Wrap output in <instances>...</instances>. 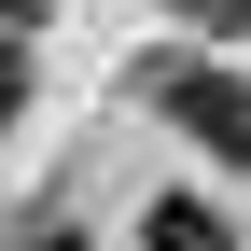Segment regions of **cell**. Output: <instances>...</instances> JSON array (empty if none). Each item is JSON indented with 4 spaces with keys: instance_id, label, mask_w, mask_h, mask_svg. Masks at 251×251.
Returning a JSON list of instances; mask_svg holds the SVG:
<instances>
[{
    "instance_id": "6da1fadb",
    "label": "cell",
    "mask_w": 251,
    "mask_h": 251,
    "mask_svg": "<svg viewBox=\"0 0 251 251\" xmlns=\"http://www.w3.org/2000/svg\"><path fill=\"white\" fill-rule=\"evenodd\" d=\"M168 98H181V112L209 126V153H237V168H251V98H237L224 70H168Z\"/></svg>"
},
{
    "instance_id": "7a4b0ae2",
    "label": "cell",
    "mask_w": 251,
    "mask_h": 251,
    "mask_svg": "<svg viewBox=\"0 0 251 251\" xmlns=\"http://www.w3.org/2000/svg\"><path fill=\"white\" fill-rule=\"evenodd\" d=\"M153 251H224V224H209V209H181V196H168V209H153Z\"/></svg>"
},
{
    "instance_id": "3957f363",
    "label": "cell",
    "mask_w": 251,
    "mask_h": 251,
    "mask_svg": "<svg viewBox=\"0 0 251 251\" xmlns=\"http://www.w3.org/2000/svg\"><path fill=\"white\" fill-rule=\"evenodd\" d=\"M181 14H196V28H251V0H181Z\"/></svg>"
},
{
    "instance_id": "277c9868",
    "label": "cell",
    "mask_w": 251,
    "mask_h": 251,
    "mask_svg": "<svg viewBox=\"0 0 251 251\" xmlns=\"http://www.w3.org/2000/svg\"><path fill=\"white\" fill-rule=\"evenodd\" d=\"M14 98H28V70H14V42H0V126H14Z\"/></svg>"
}]
</instances>
